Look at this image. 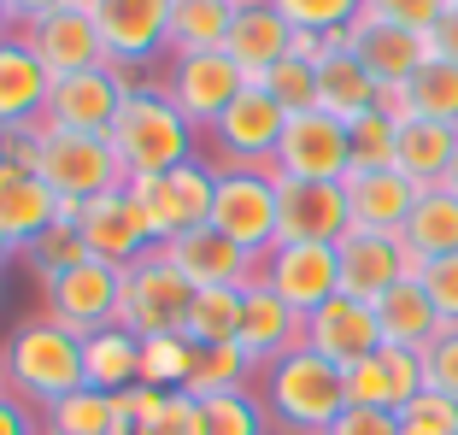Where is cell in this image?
Listing matches in <instances>:
<instances>
[{
  "label": "cell",
  "mask_w": 458,
  "mask_h": 435,
  "mask_svg": "<svg viewBox=\"0 0 458 435\" xmlns=\"http://www.w3.org/2000/svg\"><path fill=\"white\" fill-rule=\"evenodd\" d=\"M453 153H458V124L405 118L400 124V153H394V171H405L418 189H441Z\"/></svg>",
  "instance_id": "31"
},
{
  "label": "cell",
  "mask_w": 458,
  "mask_h": 435,
  "mask_svg": "<svg viewBox=\"0 0 458 435\" xmlns=\"http://www.w3.org/2000/svg\"><path fill=\"white\" fill-rule=\"evenodd\" d=\"M429 377H423V354L411 347H377L370 359L347 365V406H382L400 412L411 395H423Z\"/></svg>",
  "instance_id": "24"
},
{
  "label": "cell",
  "mask_w": 458,
  "mask_h": 435,
  "mask_svg": "<svg viewBox=\"0 0 458 435\" xmlns=\"http://www.w3.org/2000/svg\"><path fill=\"white\" fill-rule=\"evenodd\" d=\"M429 54H435V59H453V65H458V0L441 13V24L429 30Z\"/></svg>",
  "instance_id": "51"
},
{
  "label": "cell",
  "mask_w": 458,
  "mask_h": 435,
  "mask_svg": "<svg viewBox=\"0 0 458 435\" xmlns=\"http://www.w3.org/2000/svg\"><path fill=\"white\" fill-rule=\"evenodd\" d=\"M6 259H13V242H6V235H0V271H6Z\"/></svg>",
  "instance_id": "55"
},
{
  "label": "cell",
  "mask_w": 458,
  "mask_h": 435,
  "mask_svg": "<svg viewBox=\"0 0 458 435\" xmlns=\"http://www.w3.org/2000/svg\"><path fill=\"white\" fill-rule=\"evenodd\" d=\"M259 400H265L276 435H324L347 412V371L300 341L294 354L259 371Z\"/></svg>",
  "instance_id": "2"
},
{
  "label": "cell",
  "mask_w": 458,
  "mask_h": 435,
  "mask_svg": "<svg viewBox=\"0 0 458 435\" xmlns=\"http://www.w3.org/2000/svg\"><path fill=\"white\" fill-rule=\"evenodd\" d=\"M377 324H382V347H411V354H423L446 329L441 312H435V300L423 294V283H394L377 300Z\"/></svg>",
  "instance_id": "29"
},
{
  "label": "cell",
  "mask_w": 458,
  "mask_h": 435,
  "mask_svg": "<svg viewBox=\"0 0 458 435\" xmlns=\"http://www.w3.org/2000/svg\"><path fill=\"white\" fill-rule=\"evenodd\" d=\"M441 189H446V194H458V153H453V165H446V177H441Z\"/></svg>",
  "instance_id": "53"
},
{
  "label": "cell",
  "mask_w": 458,
  "mask_h": 435,
  "mask_svg": "<svg viewBox=\"0 0 458 435\" xmlns=\"http://www.w3.org/2000/svg\"><path fill=\"white\" fill-rule=\"evenodd\" d=\"M335 253H341V294H359L370 306L394 283H418L423 265H429L405 247V235H382V230H347L335 242Z\"/></svg>",
  "instance_id": "15"
},
{
  "label": "cell",
  "mask_w": 458,
  "mask_h": 435,
  "mask_svg": "<svg viewBox=\"0 0 458 435\" xmlns=\"http://www.w3.org/2000/svg\"><path fill=\"white\" fill-rule=\"evenodd\" d=\"M135 77L123 65H95L77 71V77H54V95H47V118L54 130H82V136H112L123 100H130Z\"/></svg>",
  "instance_id": "14"
},
{
  "label": "cell",
  "mask_w": 458,
  "mask_h": 435,
  "mask_svg": "<svg viewBox=\"0 0 458 435\" xmlns=\"http://www.w3.org/2000/svg\"><path fill=\"white\" fill-rule=\"evenodd\" d=\"M423 377H429L435 395H453L458 400V324H446L441 336L423 347Z\"/></svg>",
  "instance_id": "46"
},
{
  "label": "cell",
  "mask_w": 458,
  "mask_h": 435,
  "mask_svg": "<svg viewBox=\"0 0 458 435\" xmlns=\"http://www.w3.org/2000/svg\"><path fill=\"white\" fill-rule=\"evenodd\" d=\"M106 141L118 148L123 177H165L176 165L200 159V130L176 112V100L165 95L159 77H135V89H130Z\"/></svg>",
  "instance_id": "1"
},
{
  "label": "cell",
  "mask_w": 458,
  "mask_h": 435,
  "mask_svg": "<svg viewBox=\"0 0 458 435\" xmlns=\"http://www.w3.org/2000/svg\"><path fill=\"white\" fill-rule=\"evenodd\" d=\"M352 141V171H394V153H400V118H388L382 107H370L364 118L347 124Z\"/></svg>",
  "instance_id": "38"
},
{
  "label": "cell",
  "mask_w": 458,
  "mask_h": 435,
  "mask_svg": "<svg viewBox=\"0 0 458 435\" xmlns=\"http://www.w3.org/2000/svg\"><path fill=\"white\" fill-rule=\"evenodd\" d=\"M41 300H47V318H59L77 336H95V329L118 324V300H123V265L106 259H82L59 277H41Z\"/></svg>",
  "instance_id": "11"
},
{
  "label": "cell",
  "mask_w": 458,
  "mask_h": 435,
  "mask_svg": "<svg viewBox=\"0 0 458 435\" xmlns=\"http://www.w3.org/2000/svg\"><path fill=\"white\" fill-rule=\"evenodd\" d=\"M194 306V283L171 265L165 247L141 253L135 265H123V300H118V324L130 336H182Z\"/></svg>",
  "instance_id": "4"
},
{
  "label": "cell",
  "mask_w": 458,
  "mask_h": 435,
  "mask_svg": "<svg viewBox=\"0 0 458 435\" xmlns=\"http://www.w3.org/2000/svg\"><path fill=\"white\" fill-rule=\"evenodd\" d=\"M0 359H6V388L18 400H30L36 412H47L54 400L82 388V336L47 312L18 324L13 341L0 347Z\"/></svg>",
  "instance_id": "3"
},
{
  "label": "cell",
  "mask_w": 458,
  "mask_h": 435,
  "mask_svg": "<svg viewBox=\"0 0 458 435\" xmlns=\"http://www.w3.org/2000/svg\"><path fill=\"white\" fill-rule=\"evenodd\" d=\"M41 430L47 435H112V395L82 382L77 395L54 400V406L41 412Z\"/></svg>",
  "instance_id": "36"
},
{
  "label": "cell",
  "mask_w": 458,
  "mask_h": 435,
  "mask_svg": "<svg viewBox=\"0 0 458 435\" xmlns=\"http://www.w3.org/2000/svg\"><path fill=\"white\" fill-rule=\"evenodd\" d=\"M0 395H13V388H6V359H0Z\"/></svg>",
  "instance_id": "56"
},
{
  "label": "cell",
  "mask_w": 458,
  "mask_h": 435,
  "mask_svg": "<svg viewBox=\"0 0 458 435\" xmlns=\"http://www.w3.org/2000/svg\"><path fill=\"white\" fill-rule=\"evenodd\" d=\"M318 107L335 112L341 124H352L370 107H382V82L359 65V54L347 47V30H335V36H329V54L318 59Z\"/></svg>",
  "instance_id": "28"
},
{
  "label": "cell",
  "mask_w": 458,
  "mask_h": 435,
  "mask_svg": "<svg viewBox=\"0 0 458 435\" xmlns=\"http://www.w3.org/2000/svg\"><path fill=\"white\" fill-rule=\"evenodd\" d=\"M253 377H259V365L242 354V341H212V347H194L182 395H194V400L235 395V388H253Z\"/></svg>",
  "instance_id": "33"
},
{
  "label": "cell",
  "mask_w": 458,
  "mask_h": 435,
  "mask_svg": "<svg viewBox=\"0 0 458 435\" xmlns=\"http://www.w3.org/2000/svg\"><path fill=\"white\" fill-rule=\"evenodd\" d=\"M24 259L36 265V277H59V271H71V265H82V259H95V253L82 242L77 218H59V224H47V230L24 247Z\"/></svg>",
  "instance_id": "40"
},
{
  "label": "cell",
  "mask_w": 458,
  "mask_h": 435,
  "mask_svg": "<svg viewBox=\"0 0 458 435\" xmlns=\"http://www.w3.org/2000/svg\"><path fill=\"white\" fill-rule=\"evenodd\" d=\"M270 6L294 30H311V36H335V30H347L364 13V0H270Z\"/></svg>",
  "instance_id": "43"
},
{
  "label": "cell",
  "mask_w": 458,
  "mask_h": 435,
  "mask_svg": "<svg viewBox=\"0 0 458 435\" xmlns=\"http://www.w3.org/2000/svg\"><path fill=\"white\" fill-rule=\"evenodd\" d=\"M36 171L47 177V189L59 200L82 206L95 200V194H112L123 189V165H118V148L106 136H82V130H54V124H41V153H36Z\"/></svg>",
  "instance_id": "6"
},
{
  "label": "cell",
  "mask_w": 458,
  "mask_h": 435,
  "mask_svg": "<svg viewBox=\"0 0 458 435\" xmlns=\"http://www.w3.org/2000/svg\"><path fill=\"white\" fill-rule=\"evenodd\" d=\"M159 82H165V95L176 100V112L206 136V130L229 112V100L242 95L253 77H247L224 47H200V54H171L165 71H159Z\"/></svg>",
  "instance_id": "9"
},
{
  "label": "cell",
  "mask_w": 458,
  "mask_h": 435,
  "mask_svg": "<svg viewBox=\"0 0 458 435\" xmlns=\"http://www.w3.org/2000/svg\"><path fill=\"white\" fill-rule=\"evenodd\" d=\"M324 435H400V412H382V406H347Z\"/></svg>",
  "instance_id": "49"
},
{
  "label": "cell",
  "mask_w": 458,
  "mask_h": 435,
  "mask_svg": "<svg viewBox=\"0 0 458 435\" xmlns=\"http://www.w3.org/2000/svg\"><path fill=\"white\" fill-rule=\"evenodd\" d=\"M135 435H206V406L194 395H182V388H176L171 406H165V418L153 423V430H135Z\"/></svg>",
  "instance_id": "48"
},
{
  "label": "cell",
  "mask_w": 458,
  "mask_h": 435,
  "mask_svg": "<svg viewBox=\"0 0 458 435\" xmlns=\"http://www.w3.org/2000/svg\"><path fill=\"white\" fill-rule=\"evenodd\" d=\"M194 365V341L189 336H148L141 341V382L148 388H182Z\"/></svg>",
  "instance_id": "41"
},
{
  "label": "cell",
  "mask_w": 458,
  "mask_h": 435,
  "mask_svg": "<svg viewBox=\"0 0 458 435\" xmlns=\"http://www.w3.org/2000/svg\"><path fill=\"white\" fill-rule=\"evenodd\" d=\"M347 47L359 54V65L370 71L382 89H400V82H411L423 59H435V54H429V36H418V30H400V24H388V18H370V13H359V18L347 24Z\"/></svg>",
  "instance_id": "21"
},
{
  "label": "cell",
  "mask_w": 458,
  "mask_h": 435,
  "mask_svg": "<svg viewBox=\"0 0 458 435\" xmlns=\"http://www.w3.org/2000/svg\"><path fill=\"white\" fill-rule=\"evenodd\" d=\"M106 59L135 77L153 59H171V0H95Z\"/></svg>",
  "instance_id": "16"
},
{
  "label": "cell",
  "mask_w": 458,
  "mask_h": 435,
  "mask_svg": "<svg viewBox=\"0 0 458 435\" xmlns=\"http://www.w3.org/2000/svg\"><path fill=\"white\" fill-rule=\"evenodd\" d=\"M206 406V435H276L259 388H235V395H212Z\"/></svg>",
  "instance_id": "39"
},
{
  "label": "cell",
  "mask_w": 458,
  "mask_h": 435,
  "mask_svg": "<svg viewBox=\"0 0 458 435\" xmlns=\"http://www.w3.org/2000/svg\"><path fill=\"white\" fill-rule=\"evenodd\" d=\"M259 283L283 294L300 318H311L324 300L341 294V253L335 242H276L259 259Z\"/></svg>",
  "instance_id": "12"
},
{
  "label": "cell",
  "mask_w": 458,
  "mask_h": 435,
  "mask_svg": "<svg viewBox=\"0 0 458 435\" xmlns=\"http://www.w3.org/2000/svg\"><path fill=\"white\" fill-rule=\"evenodd\" d=\"M283 183V242H341L352 230V206L341 183Z\"/></svg>",
  "instance_id": "25"
},
{
  "label": "cell",
  "mask_w": 458,
  "mask_h": 435,
  "mask_svg": "<svg viewBox=\"0 0 458 435\" xmlns=\"http://www.w3.org/2000/svg\"><path fill=\"white\" fill-rule=\"evenodd\" d=\"M400 89H405V112H411V118L458 124V65L453 59H423L418 77L400 82Z\"/></svg>",
  "instance_id": "35"
},
{
  "label": "cell",
  "mask_w": 458,
  "mask_h": 435,
  "mask_svg": "<svg viewBox=\"0 0 458 435\" xmlns=\"http://www.w3.org/2000/svg\"><path fill=\"white\" fill-rule=\"evenodd\" d=\"M306 347L311 354H324L329 365H359V359H370L382 347V324H377V306L359 294H335L324 300L318 312L306 318Z\"/></svg>",
  "instance_id": "19"
},
{
  "label": "cell",
  "mask_w": 458,
  "mask_h": 435,
  "mask_svg": "<svg viewBox=\"0 0 458 435\" xmlns=\"http://www.w3.org/2000/svg\"><path fill=\"white\" fill-rule=\"evenodd\" d=\"M0 435H47L41 430V412L18 395H0Z\"/></svg>",
  "instance_id": "50"
},
{
  "label": "cell",
  "mask_w": 458,
  "mask_h": 435,
  "mask_svg": "<svg viewBox=\"0 0 458 435\" xmlns=\"http://www.w3.org/2000/svg\"><path fill=\"white\" fill-rule=\"evenodd\" d=\"M242 0H171V54H200L224 47Z\"/></svg>",
  "instance_id": "34"
},
{
  "label": "cell",
  "mask_w": 458,
  "mask_h": 435,
  "mask_svg": "<svg viewBox=\"0 0 458 435\" xmlns=\"http://www.w3.org/2000/svg\"><path fill=\"white\" fill-rule=\"evenodd\" d=\"M446 6H453V0H364V13H370V18H388V24L418 30V36H429V30L441 24Z\"/></svg>",
  "instance_id": "45"
},
{
  "label": "cell",
  "mask_w": 458,
  "mask_h": 435,
  "mask_svg": "<svg viewBox=\"0 0 458 435\" xmlns=\"http://www.w3.org/2000/svg\"><path fill=\"white\" fill-rule=\"evenodd\" d=\"M13 30H18V24H13V6L0 0V36H13Z\"/></svg>",
  "instance_id": "54"
},
{
  "label": "cell",
  "mask_w": 458,
  "mask_h": 435,
  "mask_svg": "<svg viewBox=\"0 0 458 435\" xmlns=\"http://www.w3.org/2000/svg\"><path fill=\"white\" fill-rule=\"evenodd\" d=\"M341 189H347V206H352V230H382V235H400L423 194L405 171H347Z\"/></svg>",
  "instance_id": "27"
},
{
  "label": "cell",
  "mask_w": 458,
  "mask_h": 435,
  "mask_svg": "<svg viewBox=\"0 0 458 435\" xmlns=\"http://www.w3.org/2000/svg\"><path fill=\"white\" fill-rule=\"evenodd\" d=\"M235 329H242V288H194L182 336L194 347H212V341H235Z\"/></svg>",
  "instance_id": "37"
},
{
  "label": "cell",
  "mask_w": 458,
  "mask_h": 435,
  "mask_svg": "<svg viewBox=\"0 0 458 435\" xmlns=\"http://www.w3.org/2000/svg\"><path fill=\"white\" fill-rule=\"evenodd\" d=\"M165 253H171V265L189 277L194 288H247L259 277V259L247 253L242 242H229L224 230H212V224L165 242Z\"/></svg>",
  "instance_id": "22"
},
{
  "label": "cell",
  "mask_w": 458,
  "mask_h": 435,
  "mask_svg": "<svg viewBox=\"0 0 458 435\" xmlns=\"http://www.w3.org/2000/svg\"><path fill=\"white\" fill-rule=\"evenodd\" d=\"M18 30H24V41L36 47V59L54 71V77H77V71L112 65L100 18H95V0H65V6L30 18V24H18Z\"/></svg>",
  "instance_id": "13"
},
{
  "label": "cell",
  "mask_w": 458,
  "mask_h": 435,
  "mask_svg": "<svg viewBox=\"0 0 458 435\" xmlns=\"http://www.w3.org/2000/svg\"><path fill=\"white\" fill-rule=\"evenodd\" d=\"M418 283H423V294L435 300V312H441V324H458V253H446V259H429Z\"/></svg>",
  "instance_id": "47"
},
{
  "label": "cell",
  "mask_w": 458,
  "mask_h": 435,
  "mask_svg": "<svg viewBox=\"0 0 458 435\" xmlns=\"http://www.w3.org/2000/svg\"><path fill=\"white\" fill-rule=\"evenodd\" d=\"M47 95H54V71L36 59L24 30L0 36V136L36 130L47 118Z\"/></svg>",
  "instance_id": "18"
},
{
  "label": "cell",
  "mask_w": 458,
  "mask_h": 435,
  "mask_svg": "<svg viewBox=\"0 0 458 435\" xmlns=\"http://www.w3.org/2000/svg\"><path fill=\"white\" fill-rule=\"evenodd\" d=\"M212 230L242 242L253 259H265L283 242V183L270 165L247 171H217V200H212Z\"/></svg>",
  "instance_id": "5"
},
{
  "label": "cell",
  "mask_w": 458,
  "mask_h": 435,
  "mask_svg": "<svg viewBox=\"0 0 458 435\" xmlns=\"http://www.w3.org/2000/svg\"><path fill=\"white\" fill-rule=\"evenodd\" d=\"M59 218H65V200L47 189V177H41L36 165H18L0 153V235L13 242V253H24Z\"/></svg>",
  "instance_id": "20"
},
{
  "label": "cell",
  "mask_w": 458,
  "mask_h": 435,
  "mask_svg": "<svg viewBox=\"0 0 458 435\" xmlns=\"http://www.w3.org/2000/svg\"><path fill=\"white\" fill-rule=\"evenodd\" d=\"M270 171H276V177H294V183H347V171H352L347 124L324 107L288 112V130H283V141H276Z\"/></svg>",
  "instance_id": "10"
},
{
  "label": "cell",
  "mask_w": 458,
  "mask_h": 435,
  "mask_svg": "<svg viewBox=\"0 0 458 435\" xmlns=\"http://www.w3.org/2000/svg\"><path fill=\"white\" fill-rule=\"evenodd\" d=\"M6 6H13V24H30V18L54 13V6H65V0H6Z\"/></svg>",
  "instance_id": "52"
},
{
  "label": "cell",
  "mask_w": 458,
  "mask_h": 435,
  "mask_svg": "<svg viewBox=\"0 0 458 435\" xmlns=\"http://www.w3.org/2000/svg\"><path fill=\"white\" fill-rule=\"evenodd\" d=\"M77 230L82 242H89V253L106 259V265H135L141 253H153V230H148V218H141V206H135L130 183L112 194H95V200H82L77 206Z\"/></svg>",
  "instance_id": "17"
},
{
  "label": "cell",
  "mask_w": 458,
  "mask_h": 435,
  "mask_svg": "<svg viewBox=\"0 0 458 435\" xmlns=\"http://www.w3.org/2000/svg\"><path fill=\"white\" fill-rule=\"evenodd\" d=\"M130 194L148 218L153 242H176V235L212 224V200H217V165L212 159H189L165 171V177H130Z\"/></svg>",
  "instance_id": "7"
},
{
  "label": "cell",
  "mask_w": 458,
  "mask_h": 435,
  "mask_svg": "<svg viewBox=\"0 0 458 435\" xmlns=\"http://www.w3.org/2000/svg\"><path fill=\"white\" fill-rule=\"evenodd\" d=\"M400 435H458V400L435 395V388L411 395L400 406Z\"/></svg>",
  "instance_id": "44"
},
{
  "label": "cell",
  "mask_w": 458,
  "mask_h": 435,
  "mask_svg": "<svg viewBox=\"0 0 458 435\" xmlns=\"http://www.w3.org/2000/svg\"><path fill=\"white\" fill-rule=\"evenodd\" d=\"M235 341H242V354L265 371V365H276L283 354H294L300 341H306V318L253 277V283L242 288V329H235Z\"/></svg>",
  "instance_id": "23"
},
{
  "label": "cell",
  "mask_w": 458,
  "mask_h": 435,
  "mask_svg": "<svg viewBox=\"0 0 458 435\" xmlns=\"http://www.w3.org/2000/svg\"><path fill=\"white\" fill-rule=\"evenodd\" d=\"M288 130L283 100L270 95L265 82H247L242 95L229 100V112L206 130L212 141V165L217 171H247V165H270L276 159V141Z\"/></svg>",
  "instance_id": "8"
},
{
  "label": "cell",
  "mask_w": 458,
  "mask_h": 435,
  "mask_svg": "<svg viewBox=\"0 0 458 435\" xmlns=\"http://www.w3.org/2000/svg\"><path fill=\"white\" fill-rule=\"evenodd\" d=\"M400 235H405V247H411L418 259H446V253H458V194L423 189Z\"/></svg>",
  "instance_id": "32"
},
{
  "label": "cell",
  "mask_w": 458,
  "mask_h": 435,
  "mask_svg": "<svg viewBox=\"0 0 458 435\" xmlns=\"http://www.w3.org/2000/svg\"><path fill=\"white\" fill-rule=\"evenodd\" d=\"M259 82L283 100V112H311V107H318V65H311V59H300V54L276 59V65H270Z\"/></svg>",
  "instance_id": "42"
},
{
  "label": "cell",
  "mask_w": 458,
  "mask_h": 435,
  "mask_svg": "<svg viewBox=\"0 0 458 435\" xmlns=\"http://www.w3.org/2000/svg\"><path fill=\"white\" fill-rule=\"evenodd\" d=\"M224 54L259 82L276 59L294 54V24H288L270 0H242V6H235V24H229V36H224Z\"/></svg>",
  "instance_id": "26"
},
{
  "label": "cell",
  "mask_w": 458,
  "mask_h": 435,
  "mask_svg": "<svg viewBox=\"0 0 458 435\" xmlns=\"http://www.w3.org/2000/svg\"><path fill=\"white\" fill-rule=\"evenodd\" d=\"M82 382L123 395L141 382V336H130L123 324H106L95 336H82Z\"/></svg>",
  "instance_id": "30"
}]
</instances>
